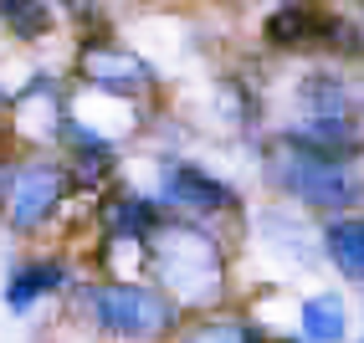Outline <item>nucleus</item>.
Listing matches in <instances>:
<instances>
[{
	"instance_id": "nucleus-1",
	"label": "nucleus",
	"mask_w": 364,
	"mask_h": 343,
	"mask_svg": "<svg viewBox=\"0 0 364 343\" xmlns=\"http://www.w3.org/2000/svg\"><path fill=\"white\" fill-rule=\"evenodd\" d=\"M164 282L180 292V298H200L205 292V272H215V246L200 231H164Z\"/></svg>"
},
{
	"instance_id": "nucleus-7",
	"label": "nucleus",
	"mask_w": 364,
	"mask_h": 343,
	"mask_svg": "<svg viewBox=\"0 0 364 343\" xmlns=\"http://www.w3.org/2000/svg\"><path fill=\"white\" fill-rule=\"evenodd\" d=\"M82 72H87L92 82H103V87H118V92L149 82L144 62L129 57V52H113V46H98V52H87V57H82Z\"/></svg>"
},
{
	"instance_id": "nucleus-8",
	"label": "nucleus",
	"mask_w": 364,
	"mask_h": 343,
	"mask_svg": "<svg viewBox=\"0 0 364 343\" xmlns=\"http://www.w3.org/2000/svg\"><path fill=\"white\" fill-rule=\"evenodd\" d=\"M328 251L349 277L364 282V220H338V226H328Z\"/></svg>"
},
{
	"instance_id": "nucleus-9",
	"label": "nucleus",
	"mask_w": 364,
	"mask_h": 343,
	"mask_svg": "<svg viewBox=\"0 0 364 343\" xmlns=\"http://www.w3.org/2000/svg\"><path fill=\"white\" fill-rule=\"evenodd\" d=\"M303 333L308 338H344V307H338V298H308Z\"/></svg>"
},
{
	"instance_id": "nucleus-6",
	"label": "nucleus",
	"mask_w": 364,
	"mask_h": 343,
	"mask_svg": "<svg viewBox=\"0 0 364 343\" xmlns=\"http://www.w3.org/2000/svg\"><path fill=\"white\" fill-rule=\"evenodd\" d=\"M164 200H175L185 210H231L236 195L226 185H215L210 175H200V169H175L164 180Z\"/></svg>"
},
{
	"instance_id": "nucleus-10",
	"label": "nucleus",
	"mask_w": 364,
	"mask_h": 343,
	"mask_svg": "<svg viewBox=\"0 0 364 343\" xmlns=\"http://www.w3.org/2000/svg\"><path fill=\"white\" fill-rule=\"evenodd\" d=\"M0 21H6L16 36H26V41H31V36L46 31V21H52V16H46L41 0H0Z\"/></svg>"
},
{
	"instance_id": "nucleus-5",
	"label": "nucleus",
	"mask_w": 364,
	"mask_h": 343,
	"mask_svg": "<svg viewBox=\"0 0 364 343\" xmlns=\"http://www.w3.org/2000/svg\"><path fill=\"white\" fill-rule=\"evenodd\" d=\"M57 200H62V175H57V169H26V175H16L11 215H16V226H21V231H31Z\"/></svg>"
},
{
	"instance_id": "nucleus-3",
	"label": "nucleus",
	"mask_w": 364,
	"mask_h": 343,
	"mask_svg": "<svg viewBox=\"0 0 364 343\" xmlns=\"http://www.w3.org/2000/svg\"><path fill=\"white\" fill-rule=\"evenodd\" d=\"M287 185H293L303 200H313V205H323V210H344V205H354L359 200V185L344 175L338 164H328V159H313V164H293L282 175Z\"/></svg>"
},
{
	"instance_id": "nucleus-4",
	"label": "nucleus",
	"mask_w": 364,
	"mask_h": 343,
	"mask_svg": "<svg viewBox=\"0 0 364 343\" xmlns=\"http://www.w3.org/2000/svg\"><path fill=\"white\" fill-rule=\"evenodd\" d=\"M323 36H333V16H323L308 0H293V6L272 11V21H267V41L272 46H303V41H323Z\"/></svg>"
},
{
	"instance_id": "nucleus-2",
	"label": "nucleus",
	"mask_w": 364,
	"mask_h": 343,
	"mask_svg": "<svg viewBox=\"0 0 364 343\" xmlns=\"http://www.w3.org/2000/svg\"><path fill=\"white\" fill-rule=\"evenodd\" d=\"M98 317H103V328H113V333H159L169 317V303L164 298H154V292H139V287H108V292H98Z\"/></svg>"
}]
</instances>
